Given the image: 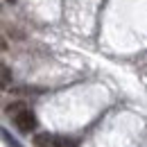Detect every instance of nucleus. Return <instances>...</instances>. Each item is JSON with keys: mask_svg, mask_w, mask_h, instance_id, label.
I'll use <instances>...</instances> for the list:
<instances>
[{"mask_svg": "<svg viewBox=\"0 0 147 147\" xmlns=\"http://www.w3.org/2000/svg\"><path fill=\"white\" fill-rule=\"evenodd\" d=\"M7 2H16V0H7Z\"/></svg>", "mask_w": 147, "mask_h": 147, "instance_id": "nucleus-5", "label": "nucleus"}, {"mask_svg": "<svg viewBox=\"0 0 147 147\" xmlns=\"http://www.w3.org/2000/svg\"><path fill=\"white\" fill-rule=\"evenodd\" d=\"M34 147H63V140L52 134H38L34 138Z\"/></svg>", "mask_w": 147, "mask_h": 147, "instance_id": "nucleus-2", "label": "nucleus"}, {"mask_svg": "<svg viewBox=\"0 0 147 147\" xmlns=\"http://www.w3.org/2000/svg\"><path fill=\"white\" fill-rule=\"evenodd\" d=\"M14 122H16V127L20 131H25V134H30L32 129L36 127V115L32 113L30 109H20L16 115H14Z\"/></svg>", "mask_w": 147, "mask_h": 147, "instance_id": "nucleus-1", "label": "nucleus"}, {"mask_svg": "<svg viewBox=\"0 0 147 147\" xmlns=\"http://www.w3.org/2000/svg\"><path fill=\"white\" fill-rule=\"evenodd\" d=\"M2 138H5V143H7L9 147H23L18 140H16V138H14V136H11L9 131H7V129H2Z\"/></svg>", "mask_w": 147, "mask_h": 147, "instance_id": "nucleus-4", "label": "nucleus"}, {"mask_svg": "<svg viewBox=\"0 0 147 147\" xmlns=\"http://www.w3.org/2000/svg\"><path fill=\"white\" fill-rule=\"evenodd\" d=\"M0 75H2V88H7L9 84H11V70H9V66H0Z\"/></svg>", "mask_w": 147, "mask_h": 147, "instance_id": "nucleus-3", "label": "nucleus"}]
</instances>
